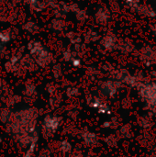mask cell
Wrapping results in <instances>:
<instances>
[{
    "label": "cell",
    "mask_w": 156,
    "mask_h": 157,
    "mask_svg": "<svg viewBox=\"0 0 156 157\" xmlns=\"http://www.w3.org/2000/svg\"><path fill=\"white\" fill-rule=\"evenodd\" d=\"M110 17V12L106 7H101L96 13V19L100 24H106Z\"/></svg>",
    "instance_id": "cell-1"
},
{
    "label": "cell",
    "mask_w": 156,
    "mask_h": 157,
    "mask_svg": "<svg viewBox=\"0 0 156 157\" xmlns=\"http://www.w3.org/2000/svg\"><path fill=\"white\" fill-rule=\"evenodd\" d=\"M117 39L114 34H107L101 40V44L107 49V50H113L116 48Z\"/></svg>",
    "instance_id": "cell-2"
},
{
    "label": "cell",
    "mask_w": 156,
    "mask_h": 157,
    "mask_svg": "<svg viewBox=\"0 0 156 157\" xmlns=\"http://www.w3.org/2000/svg\"><path fill=\"white\" fill-rule=\"evenodd\" d=\"M51 61V55L49 52L43 50L40 53H39L36 56V62L38 63L39 65L44 67L46 65H48Z\"/></svg>",
    "instance_id": "cell-3"
},
{
    "label": "cell",
    "mask_w": 156,
    "mask_h": 157,
    "mask_svg": "<svg viewBox=\"0 0 156 157\" xmlns=\"http://www.w3.org/2000/svg\"><path fill=\"white\" fill-rule=\"evenodd\" d=\"M137 12L143 16H145V17H155L156 16L155 11L150 6H146V5H144V6L140 5Z\"/></svg>",
    "instance_id": "cell-4"
},
{
    "label": "cell",
    "mask_w": 156,
    "mask_h": 157,
    "mask_svg": "<svg viewBox=\"0 0 156 157\" xmlns=\"http://www.w3.org/2000/svg\"><path fill=\"white\" fill-rule=\"evenodd\" d=\"M29 52H30V53L32 55L37 56L39 53H40L44 50V48L42 47V45L40 42H38V41H31V42L29 43Z\"/></svg>",
    "instance_id": "cell-5"
},
{
    "label": "cell",
    "mask_w": 156,
    "mask_h": 157,
    "mask_svg": "<svg viewBox=\"0 0 156 157\" xmlns=\"http://www.w3.org/2000/svg\"><path fill=\"white\" fill-rule=\"evenodd\" d=\"M58 120L55 118H47L45 121V125H46V130L47 131H52L54 129H56V127L58 126Z\"/></svg>",
    "instance_id": "cell-6"
},
{
    "label": "cell",
    "mask_w": 156,
    "mask_h": 157,
    "mask_svg": "<svg viewBox=\"0 0 156 157\" xmlns=\"http://www.w3.org/2000/svg\"><path fill=\"white\" fill-rule=\"evenodd\" d=\"M23 29H24L25 30L30 32V33H35V32H37V31L39 30L38 25H37L35 22H33V21H29V22H27V23L23 26Z\"/></svg>",
    "instance_id": "cell-7"
},
{
    "label": "cell",
    "mask_w": 156,
    "mask_h": 157,
    "mask_svg": "<svg viewBox=\"0 0 156 157\" xmlns=\"http://www.w3.org/2000/svg\"><path fill=\"white\" fill-rule=\"evenodd\" d=\"M51 26H52L53 29H55V30H63V28H64V26H65V24H64V22L62 19L55 18V19L52 20Z\"/></svg>",
    "instance_id": "cell-8"
},
{
    "label": "cell",
    "mask_w": 156,
    "mask_h": 157,
    "mask_svg": "<svg viewBox=\"0 0 156 157\" xmlns=\"http://www.w3.org/2000/svg\"><path fill=\"white\" fill-rule=\"evenodd\" d=\"M11 36H12V34H11L10 30H8V29L1 31L0 32V40H1V42L6 43V42L9 41L10 39H11Z\"/></svg>",
    "instance_id": "cell-9"
},
{
    "label": "cell",
    "mask_w": 156,
    "mask_h": 157,
    "mask_svg": "<svg viewBox=\"0 0 156 157\" xmlns=\"http://www.w3.org/2000/svg\"><path fill=\"white\" fill-rule=\"evenodd\" d=\"M98 39V34L95 31H88L86 35H85V40L86 42H90V41H96Z\"/></svg>",
    "instance_id": "cell-10"
},
{
    "label": "cell",
    "mask_w": 156,
    "mask_h": 157,
    "mask_svg": "<svg viewBox=\"0 0 156 157\" xmlns=\"http://www.w3.org/2000/svg\"><path fill=\"white\" fill-rule=\"evenodd\" d=\"M67 37L70 39V40L72 41L73 44H79L81 42V37L74 33V32H69L67 33Z\"/></svg>",
    "instance_id": "cell-11"
},
{
    "label": "cell",
    "mask_w": 156,
    "mask_h": 157,
    "mask_svg": "<svg viewBox=\"0 0 156 157\" xmlns=\"http://www.w3.org/2000/svg\"><path fill=\"white\" fill-rule=\"evenodd\" d=\"M126 4L132 9V10H135L137 11L139 6H140V2L139 0H126Z\"/></svg>",
    "instance_id": "cell-12"
},
{
    "label": "cell",
    "mask_w": 156,
    "mask_h": 157,
    "mask_svg": "<svg viewBox=\"0 0 156 157\" xmlns=\"http://www.w3.org/2000/svg\"><path fill=\"white\" fill-rule=\"evenodd\" d=\"M119 48L121 51L125 52H131V50L133 49V46L130 42H123V43H120V47Z\"/></svg>",
    "instance_id": "cell-13"
},
{
    "label": "cell",
    "mask_w": 156,
    "mask_h": 157,
    "mask_svg": "<svg viewBox=\"0 0 156 157\" xmlns=\"http://www.w3.org/2000/svg\"><path fill=\"white\" fill-rule=\"evenodd\" d=\"M87 16H86V11L84 10H79L76 12V18L80 21V22H84L86 19Z\"/></svg>",
    "instance_id": "cell-14"
},
{
    "label": "cell",
    "mask_w": 156,
    "mask_h": 157,
    "mask_svg": "<svg viewBox=\"0 0 156 157\" xmlns=\"http://www.w3.org/2000/svg\"><path fill=\"white\" fill-rule=\"evenodd\" d=\"M109 5H110L112 11H114V12L119 11L120 7H119V4H118L117 0H109Z\"/></svg>",
    "instance_id": "cell-15"
},
{
    "label": "cell",
    "mask_w": 156,
    "mask_h": 157,
    "mask_svg": "<svg viewBox=\"0 0 156 157\" xmlns=\"http://www.w3.org/2000/svg\"><path fill=\"white\" fill-rule=\"evenodd\" d=\"M85 141L87 143V144H91V143H94L95 140H96V137L94 136V134H90V133H86L84 137Z\"/></svg>",
    "instance_id": "cell-16"
},
{
    "label": "cell",
    "mask_w": 156,
    "mask_h": 157,
    "mask_svg": "<svg viewBox=\"0 0 156 157\" xmlns=\"http://www.w3.org/2000/svg\"><path fill=\"white\" fill-rule=\"evenodd\" d=\"M63 57H64V60H66V61L73 60L74 59V53L72 52H70V51H66L63 53Z\"/></svg>",
    "instance_id": "cell-17"
},
{
    "label": "cell",
    "mask_w": 156,
    "mask_h": 157,
    "mask_svg": "<svg viewBox=\"0 0 156 157\" xmlns=\"http://www.w3.org/2000/svg\"><path fill=\"white\" fill-rule=\"evenodd\" d=\"M69 9L70 10H72V11H74V12H77V11H79L80 9L78 8V6L76 5V4H74V5H71V6H69Z\"/></svg>",
    "instance_id": "cell-18"
},
{
    "label": "cell",
    "mask_w": 156,
    "mask_h": 157,
    "mask_svg": "<svg viewBox=\"0 0 156 157\" xmlns=\"http://www.w3.org/2000/svg\"><path fill=\"white\" fill-rule=\"evenodd\" d=\"M73 64L74 65V66H78L79 64H80V61L79 60H77V59H73Z\"/></svg>",
    "instance_id": "cell-19"
},
{
    "label": "cell",
    "mask_w": 156,
    "mask_h": 157,
    "mask_svg": "<svg viewBox=\"0 0 156 157\" xmlns=\"http://www.w3.org/2000/svg\"><path fill=\"white\" fill-rule=\"evenodd\" d=\"M151 29H152V31H153V33L156 36V24L154 25H153L152 27H151Z\"/></svg>",
    "instance_id": "cell-20"
},
{
    "label": "cell",
    "mask_w": 156,
    "mask_h": 157,
    "mask_svg": "<svg viewBox=\"0 0 156 157\" xmlns=\"http://www.w3.org/2000/svg\"><path fill=\"white\" fill-rule=\"evenodd\" d=\"M13 2H15V3H18V2H20L21 0H12Z\"/></svg>",
    "instance_id": "cell-21"
},
{
    "label": "cell",
    "mask_w": 156,
    "mask_h": 157,
    "mask_svg": "<svg viewBox=\"0 0 156 157\" xmlns=\"http://www.w3.org/2000/svg\"><path fill=\"white\" fill-rule=\"evenodd\" d=\"M2 50H3V47H2V45L0 44V53H1V52H2Z\"/></svg>",
    "instance_id": "cell-22"
}]
</instances>
